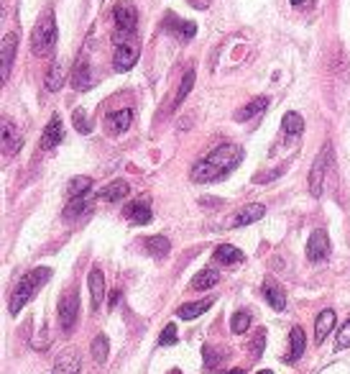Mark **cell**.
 Listing matches in <instances>:
<instances>
[{
    "label": "cell",
    "instance_id": "obj_1",
    "mask_svg": "<svg viewBox=\"0 0 350 374\" xmlns=\"http://www.w3.org/2000/svg\"><path fill=\"white\" fill-rule=\"evenodd\" d=\"M240 159H243V149L235 147V144H220V147L212 149L210 154L205 156L202 162H197L189 170V180L197 185L217 182V180L231 175L240 164Z\"/></svg>",
    "mask_w": 350,
    "mask_h": 374
},
{
    "label": "cell",
    "instance_id": "obj_2",
    "mask_svg": "<svg viewBox=\"0 0 350 374\" xmlns=\"http://www.w3.org/2000/svg\"><path fill=\"white\" fill-rule=\"evenodd\" d=\"M49 280H51V269L49 267H36V269H31V272H26V275L18 280V285H15L8 311L13 313V316H18V313L23 311V305H26L28 300H31V297L44 287V285L49 282Z\"/></svg>",
    "mask_w": 350,
    "mask_h": 374
},
{
    "label": "cell",
    "instance_id": "obj_3",
    "mask_svg": "<svg viewBox=\"0 0 350 374\" xmlns=\"http://www.w3.org/2000/svg\"><path fill=\"white\" fill-rule=\"evenodd\" d=\"M56 36H59V31H56L54 11L46 8V11L41 13V18L36 21L34 31H31V51L39 54V57L51 54V49L56 46Z\"/></svg>",
    "mask_w": 350,
    "mask_h": 374
},
{
    "label": "cell",
    "instance_id": "obj_4",
    "mask_svg": "<svg viewBox=\"0 0 350 374\" xmlns=\"http://www.w3.org/2000/svg\"><path fill=\"white\" fill-rule=\"evenodd\" d=\"M112 21H115V44L128 42L134 31L138 29V11L134 3L120 0L118 6L112 8Z\"/></svg>",
    "mask_w": 350,
    "mask_h": 374
},
{
    "label": "cell",
    "instance_id": "obj_5",
    "mask_svg": "<svg viewBox=\"0 0 350 374\" xmlns=\"http://www.w3.org/2000/svg\"><path fill=\"white\" fill-rule=\"evenodd\" d=\"M330 164H332V144H325L320 149V154L315 156V162H312V170H309V195L312 198H323L325 177H328Z\"/></svg>",
    "mask_w": 350,
    "mask_h": 374
},
{
    "label": "cell",
    "instance_id": "obj_6",
    "mask_svg": "<svg viewBox=\"0 0 350 374\" xmlns=\"http://www.w3.org/2000/svg\"><path fill=\"white\" fill-rule=\"evenodd\" d=\"M79 318V295L67 289L62 297H59V325H62L64 333H72L74 325H77Z\"/></svg>",
    "mask_w": 350,
    "mask_h": 374
},
{
    "label": "cell",
    "instance_id": "obj_7",
    "mask_svg": "<svg viewBox=\"0 0 350 374\" xmlns=\"http://www.w3.org/2000/svg\"><path fill=\"white\" fill-rule=\"evenodd\" d=\"M136 62H138V46L131 42H120L118 46H115V54H112V67H115V72L134 70Z\"/></svg>",
    "mask_w": 350,
    "mask_h": 374
},
{
    "label": "cell",
    "instance_id": "obj_8",
    "mask_svg": "<svg viewBox=\"0 0 350 374\" xmlns=\"http://www.w3.org/2000/svg\"><path fill=\"white\" fill-rule=\"evenodd\" d=\"M328 256H330V236H328V231L317 228V231H312V236H309V241H307V259L325 261Z\"/></svg>",
    "mask_w": 350,
    "mask_h": 374
},
{
    "label": "cell",
    "instance_id": "obj_9",
    "mask_svg": "<svg viewBox=\"0 0 350 374\" xmlns=\"http://www.w3.org/2000/svg\"><path fill=\"white\" fill-rule=\"evenodd\" d=\"M266 216V205L261 203H251V205H243L235 216L231 218V223L228 226L231 228H240V226H251V223H256V220H261Z\"/></svg>",
    "mask_w": 350,
    "mask_h": 374
},
{
    "label": "cell",
    "instance_id": "obj_10",
    "mask_svg": "<svg viewBox=\"0 0 350 374\" xmlns=\"http://www.w3.org/2000/svg\"><path fill=\"white\" fill-rule=\"evenodd\" d=\"M59 142H64V120L59 113H54L49 118V123H46V128H44V134H41V149H54Z\"/></svg>",
    "mask_w": 350,
    "mask_h": 374
},
{
    "label": "cell",
    "instance_id": "obj_11",
    "mask_svg": "<svg viewBox=\"0 0 350 374\" xmlns=\"http://www.w3.org/2000/svg\"><path fill=\"white\" fill-rule=\"evenodd\" d=\"M15 51H18V36L6 34L0 44V59H3V80H11V67L15 62Z\"/></svg>",
    "mask_w": 350,
    "mask_h": 374
},
{
    "label": "cell",
    "instance_id": "obj_12",
    "mask_svg": "<svg viewBox=\"0 0 350 374\" xmlns=\"http://www.w3.org/2000/svg\"><path fill=\"white\" fill-rule=\"evenodd\" d=\"M123 216H126L131 223H136V226H148V223L154 220V213H151V205H148V200L128 203L126 211H123Z\"/></svg>",
    "mask_w": 350,
    "mask_h": 374
},
{
    "label": "cell",
    "instance_id": "obj_13",
    "mask_svg": "<svg viewBox=\"0 0 350 374\" xmlns=\"http://www.w3.org/2000/svg\"><path fill=\"white\" fill-rule=\"evenodd\" d=\"M87 285H90V300H92V311H98L103 300H105V275L98 267L90 269L87 275Z\"/></svg>",
    "mask_w": 350,
    "mask_h": 374
},
{
    "label": "cell",
    "instance_id": "obj_14",
    "mask_svg": "<svg viewBox=\"0 0 350 374\" xmlns=\"http://www.w3.org/2000/svg\"><path fill=\"white\" fill-rule=\"evenodd\" d=\"M304 349H307V336H304V328L294 325V328H292V333H289V351H287V356H284V361H287V364H294L302 354H304Z\"/></svg>",
    "mask_w": 350,
    "mask_h": 374
},
{
    "label": "cell",
    "instance_id": "obj_15",
    "mask_svg": "<svg viewBox=\"0 0 350 374\" xmlns=\"http://www.w3.org/2000/svg\"><path fill=\"white\" fill-rule=\"evenodd\" d=\"M72 85H74V90H90V87L95 85V75H92V67L87 59H79V62L74 64Z\"/></svg>",
    "mask_w": 350,
    "mask_h": 374
},
{
    "label": "cell",
    "instance_id": "obj_16",
    "mask_svg": "<svg viewBox=\"0 0 350 374\" xmlns=\"http://www.w3.org/2000/svg\"><path fill=\"white\" fill-rule=\"evenodd\" d=\"M134 123V111L131 108H123V111H115L105 118V128L110 134H126L128 128Z\"/></svg>",
    "mask_w": 350,
    "mask_h": 374
},
{
    "label": "cell",
    "instance_id": "obj_17",
    "mask_svg": "<svg viewBox=\"0 0 350 374\" xmlns=\"http://www.w3.org/2000/svg\"><path fill=\"white\" fill-rule=\"evenodd\" d=\"M212 259H215L217 264H225V267H235V264H243L245 254L240 251V249L233 247V244H220V247L215 249Z\"/></svg>",
    "mask_w": 350,
    "mask_h": 374
},
{
    "label": "cell",
    "instance_id": "obj_18",
    "mask_svg": "<svg viewBox=\"0 0 350 374\" xmlns=\"http://www.w3.org/2000/svg\"><path fill=\"white\" fill-rule=\"evenodd\" d=\"M3 149H6V154H18L23 149L21 131H18L11 120H3Z\"/></svg>",
    "mask_w": 350,
    "mask_h": 374
},
{
    "label": "cell",
    "instance_id": "obj_19",
    "mask_svg": "<svg viewBox=\"0 0 350 374\" xmlns=\"http://www.w3.org/2000/svg\"><path fill=\"white\" fill-rule=\"evenodd\" d=\"M164 29L167 31H171L174 36H179L182 42H189V39H195V34H197V26L195 23H184V21H179L174 13H167V21H164Z\"/></svg>",
    "mask_w": 350,
    "mask_h": 374
},
{
    "label": "cell",
    "instance_id": "obj_20",
    "mask_svg": "<svg viewBox=\"0 0 350 374\" xmlns=\"http://www.w3.org/2000/svg\"><path fill=\"white\" fill-rule=\"evenodd\" d=\"M261 292H264V297H266V303L271 305L273 311H284V308H287V295H284V289H281V285L273 282L271 277H268L266 282H264V289H261Z\"/></svg>",
    "mask_w": 350,
    "mask_h": 374
},
{
    "label": "cell",
    "instance_id": "obj_21",
    "mask_svg": "<svg viewBox=\"0 0 350 374\" xmlns=\"http://www.w3.org/2000/svg\"><path fill=\"white\" fill-rule=\"evenodd\" d=\"M332 328H335V313L323 311L320 316H317V320H315V341H317V344H323V341L330 336V331H332Z\"/></svg>",
    "mask_w": 350,
    "mask_h": 374
},
{
    "label": "cell",
    "instance_id": "obj_22",
    "mask_svg": "<svg viewBox=\"0 0 350 374\" xmlns=\"http://www.w3.org/2000/svg\"><path fill=\"white\" fill-rule=\"evenodd\" d=\"M54 374H79V354L77 351H64L54 364Z\"/></svg>",
    "mask_w": 350,
    "mask_h": 374
},
{
    "label": "cell",
    "instance_id": "obj_23",
    "mask_svg": "<svg viewBox=\"0 0 350 374\" xmlns=\"http://www.w3.org/2000/svg\"><path fill=\"white\" fill-rule=\"evenodd\" d=\"M268 108V98H253L248 106H243V108H238L235 111V120H251V118H256V116H261L264 111Z\"/></svg>",
    "mask_w": 350,
    "mask_h": 374
},
{
    "label": "cell",
    "instance_id": "obj_24",
    "mask_svg": "<svg viewBox=\"0 0 350 374\" xmlns=\"http://www.w3.org/2000/svg\"><path fill=\"white\" fill-rule=\"evenodd\" d=\"M128 192H131V187H128L126 180H118V182H110L108 187H103V190L98 192V198L110 200V203H118V200L128 198Z\"/></svg>",
    "mask_w": 350,
    "mask_h": 374
},
{
    "label": "cell",
    "instance_id": "obj_25",
    "mask_svg": "<svg viewBox=\"0 0 350 374\" xmlns=\"http://www.w3.org/2000/svg\"><path fill=\"white\" fill-rule=\"evenodd\" d=\"M143 247H146V251L154 256V259H164V256L169 254L171 244H169L167 236H148V239L143 241Z\"/></svg>",
    "mask_w": 350,
    "mask_h": 374
},
{
    "label": "cell",
    "instance_id": "obj_26",
    "mask_svg": "<svg viewBox=\"0 0 350 374\" xmlns=\"http://www.w3.org/2000/svg\"><path fill=\"white\" fill-rule=\"evenodd\" d=\"M212 308V297H207V300H200V303H187L182 305L179 311H176V316L182 318V320H192V318L202 316V313H207Z\"/></svg>",
    "mask_w": 350,
    "mask_h": 374
},
{
    "label": "cell",
    "instance_id": "obj_27",
    "mask_svg": "<svg viewBox=\"0 0 350 374\" xmlns=\"http://www.w3.org/2000/svg\"><path fill=\"white\" fill-rule=\"evenodd\" d=\"M44 85H46V90L49 92H56L59 87L64 85V64L56 59V62H51L49 72H46V80H44Z\"/></svg>",
    "mask_w": 350,
    "mask_h": 374
},
{
    "label": "cell",
    "instance_id": "obj_28",
    "mask_svg": "<svg viewBox=\"0 0 350 374\" xmlns=\"http://www.w3.org/2000/svg\"><path fill=\"white\" fill-rule=\"evenodd\" d=\"M220 282V275H217L215 269H202L200 275L192 277V289H210Z\"/></svg>",
    "mask_w": 350,
    "mask_h": 374
},
{
    "label": "cell",
    "instance_id": "obj_29",
    "mask_svg": "<svg viewBox=\"0 0 350 374\" xmlns=\"http://www.w3.org/2000/svg\"><path fill=\"white\" fill-rule=\"evenodd\" d=\"M281 131L287 136H297L304 131V120H302L299 113H294V111H289L284 118H281Z\"/></svg>",
    "mask_w": 350,
    "mask_h": 374
},
{
    "label": "cell",
    "instance_id": "obj_30",
    "mask_svg": "<svg viewBox=\"0 0 350 374\" xmlns=\"http://www.w3.org/2000/svg\"><path fill=\"white\" fill-rule=\"evenodd\" d=\"M92 359L98 361V364H105L108 361V354H110V344H108V336L98 333L95 339H92Z\"/></svg>",
    "mask_w": 350,
    "mask_h": 374
},
{
    "label": "cell",
    "instance_id": "obj_31",
    "mask_svg": "<svg viewBox=\"0 0 350 374\" xmlns=\"http://www.w3.org/2000/svg\"><path fill=\"white\" fill-rule=\"evenodd\" d=\"M195 87V72L189 70L187 75L182 77V85H179V90H176V98H174V108H179L187 100V95H189V90Z\"/></svg>",
    "mask_w": 350,
    "mask_h": 374
},
{
    "label": "cell",
    "instance_id": "obj_32",
    "mask_svg": "<svg viewBox=\"0 0 350 374\" xmlns=\"http://www.w3.org/2000/svg\"><path fill=\"white\" fill-rule=\"evenodd\" d=\"M92 187L90 177H74L70 182V198H84V192Z\"/></svg>",
    "mask_w": 350,
    "mask_h": 374
},
{
    "label": "cell",
    "instance_id": "obj_33",
    "mask_svg": "<svg viewBox=\"0 0 350 374\" xmlns=\"http://www.w3.org/2000/svg\"><path fill=\"white\" fill-rule=\"evenodd\" d=\"M251 325V313L248 311H238L235 316L231 318V331L233 333H245Z\"/></svg>",
    "mask_w": 350,
    "mask_h": 374
},
{
    "label": "cell",
    "instance_id": "obj_34",
    "mask_svg": "<svg viewBox=\"0 0 350 374\" xmlns=\"http://www.w3.org/2000/svg\"><path fill=\"white\" fill-rule=\"evenodd\" d=\"M84 208H87V200L84 198H70V203H67V208H64V218L67 220L74 218V216H79Z\"/></svg>",
    "mask_w": 350,
    "mask_h": 374
},
{
    "label": "cell",
    "instance_id": "obj_35",
    "mask_svg": "<svg viewBox=\"0 0 350 374\" xmlns=\"http://www.w3.org/2000/svg\"><path fill=\"white\" fill-rule=\"evenodd\" d=\"M72 123H74V128H77L79 134H90L92 131V123L87 120V116H84L82 108H77V111L72 113Z\"/></svg>",
    "mask_w": 350,
    "mask_h": 374
},
{
    "label": "cell",
    "instance_id": "obj_36",
    "mask_svg": "<svg viewBox=\"0 0 350 374\" xmlns=\"http://www.w3.org/2000/svg\"><path fill=\"white\" fill-rule=\"evenodd\" d=\"M176 341H179V336H176V325L174 323L164 325L162 336H159V346H174Z\"/></svg>",
    "mask_w": 350,
    "mask_h": 374
},
{
    "label": "cell",
    "instance_id": "obj_37",
    "mask_svg": "<svg viewBox=\"0 0 350 374\" xmlns=\"http://www.w3.org/2000/svg\"><path fill=\"white\" fill-rule=\"evenodd\" d=\"M264 346H266V331H259L256 336H253L251 341V354H253V359H259L261 354H264Z\"/></svg>",
    "mask_w": 350,
    "mask_h": 374
},
{
    "label": "cell",
    "instance_id": "obj_38",
    "mask_svg": "<svg viewBox=\"0 0 350 374\" xmlns=\"http://www.w3.org/2000/svg\"><path fill=\"white\" fill-rule=\"evenodd\" d=\"M337 349H348L350 346V318L343 323V328L337 331Z\"/></svg>",
    "mask_w": 350,
    "mask_h": 374
},
{
    "label": "cell",
    "instance_id": "obj_39",
    "mask_svg": "<svg viewBox=\"0 0 350 374\" xmlns=\"http://www.w3.org/2000/svg\"><path fill=\"white\" fill-rule=\"evenodd\" d=\"M202 354H205V367L207 369H212L217 364V359H220V356H215V351H212V346H205L202 349Z\"/></svg>",
    "mask_w": 350,
    "mask_h": 374
},
{
    "label": "cell",
    "instance_id": "obj_40",
    "mask_svg": "<svg viewBox=\"0 0 350 374\" xmlns=\"http://www.w3.org/2000/svg\"><path fill=\"white\" fill-rule=\"evenodd\" d=\"M118 300H120V292L115 289V292H112V297H110V308H115V305H118Z\"/></svg>",
    "mask_w": 350,
    "mask_h": 374
},
{
    "label": "cell",
    "instance_id": "obj_41",
    "mask_svg": "<svg viewBox=\"0 0 350 374\" xmlns=\"http://www.w3.org/2000/svg\"><path fill=\"white\" fill-rule=\"evenodd\" d=\"M302 3H307V0H292V6H302Z\"/></svg>",
    "mask_w": 350,
    "mask_h": 374
},
{
    "label": "cell",
    "instance_id": "obj_42",
    "mask_svg": "<svg viewBox=\"0 0 350 374\" xmlns=\"http://www.w3.org/2000/svg\"><path fill=\"white\" fill-rule=\"evenodd\" d=\"M228 374H245L243 369H233V372H228Z\"/></svg>",
    "mask_w": 350,
    "mask_h": 374
},
{
    "label": "cell",
    "instance_id": "obj_43",
    "mask_svg": "<svg viewBox=\"0 0 350 374\" xmlns=\"http://www.w3.org/2000/svg\"><path fill=\"white\" fill-rule=\"evenodd\" d=\"M256 374H271V369H261V372H256Z\"/></svg>",
    "mask_w": 350,
    "mask_h": 374
},
{
    "label": "cell",
    "instance_id": "obj_44",
    "mask_svg": "<svg viewBox=\"0 0 350 374\" xmlns=\"http://www.w3.org/2000/svg\"><path fill=\"white\" fill-rule=\"evenodd\" d=\"M169 374H182V372H179V369H171V372H169Z\"/></svg>",
    "mask_w": 350,
    "mask_h": 374
}]
</instances>
